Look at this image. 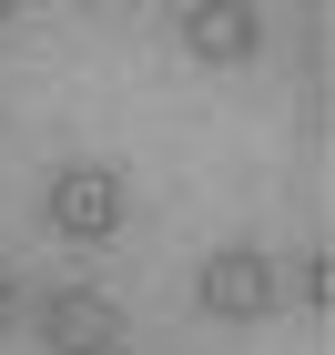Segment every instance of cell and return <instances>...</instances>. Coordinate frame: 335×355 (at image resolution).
Returning a JSON list of instances; mask_svg holds the SVG:
<instances>
[{
  "instance_id": "obj_1",
  "label": "cell",
  "mask_w": 335,
  "mask_h": 355,
  "mask_svg": "<svg viewBox=\"0 0 335 355\" xmlns=\"http://www.w3.org/2000/svg\"><path fill=\"white\" fill-rule=\"evenodd\" d=\"M275 295H284V284H275V264H264L254 244H223L214 264L194 274V304H203V315H223V325H254V315H275Z\"/></svg>"
},
{
  "instance_id": "obj_2",
  "label": "cell",
  "mask_w": 335,
  "mask_h": 355,
  "mask_svg": "<svg viewBox=\"0 0 335 355\" xmlns=\"http://www.w3.org/2000/svg\"><path fill=\"white\" fill-rule=\"evenodd\" d=\"M41 345H51V355H122V304L61 284V295L41 304Z\"/></svg>"
},
{
  "instance_id": "obj_3",
  "label": "cell",
  "mask_w": 335,
  "mask_h": 355,
  "mask_svg": "<svg viewBox=\"0 0 335 355\" xmlns=\"http://www.w3.org/2000/svg\"><path fill=\"white\" fill-rule=\"evenodd\" d=\"M51 223L71 234V244H102L112 223H122V173H102V163H71L51 183Z\"/></svg>"
},
{
  "instance_id": "obj_4",
  "label": "cell",
  "mask_w": 335,
  "mask_h": 355,
  "mask_svg": "<svg viewBox=\"0 0 335 355\" xmlns=\"http://www.w3.org/2000/svg\"><path fill=\"white\" fill-rule=\"evenodd\" d=\"M254 41H264V21H254L244 0H203V10H183V51H194V61H214V71L254 61Z\"/></svg>"
},
{
  "instance_id": "obj_5",
  "label": "cell",
  "mask_w": 335,
  "mask_h": 355,
  "mask_svg": "<svg viewBox=\"0 0 335 355\" xmlns=\"http://www.w3.org/2000/svg\"><path fill=\"white\" fill-rule=\"evenodd\" d=\"M275 274H295V295H305L315 315L335 304V264H325V254H305V264H275Z\"/></svg>"
},
{
  "instance_id": "obj_6",
  "label": "cell",
  "mask_w": 335,
  "mask_h": 355,
  "mask_svg": "<svg viewBox=\"0 0 335 355\" xmlns=\"http://www.w3.org/2000/svg\"><path fill=\"white\" fill-rule=\"evenodd\" d=\"M10 315H21V284H10V264H0V335H10Z\"/></svg>"
}]
</instances>
